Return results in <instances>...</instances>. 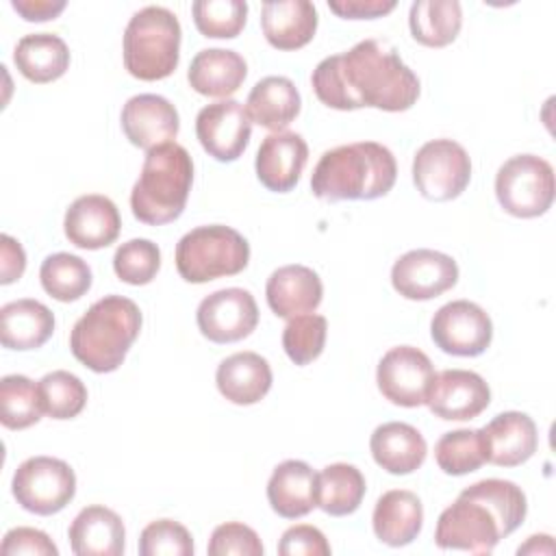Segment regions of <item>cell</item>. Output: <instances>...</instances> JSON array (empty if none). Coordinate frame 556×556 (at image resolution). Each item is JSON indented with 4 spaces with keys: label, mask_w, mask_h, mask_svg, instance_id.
<instances>
[{
    "label": "cell",
    "mask_w": 556,
    "mask_h": 556,
    "mask_svg": "<svg viewBox=\"0 0 556 556\" xmlns=\"http://www.w3.org/2000/svg\"><path fill=\"white\" fill-rule=\"evenodd\" d=\"M70 547L76 556H119L126 547V530L122 517L106 506L83 508L70 530Z\"/></svg>",
    "instance_id": "cell-24"
},
{
    "label": "cell",
    "mask_w": 556,
    "mask_h": 556,
    "mask_svg": "<svg viewBox=\"0 0 556 556\" xmlns=\"http://www.w3.org/2000/svg\"><path fill=\"white\" fill-rule=\"evenodd\" d=\"M113 269L126 285H148L161 269V250L150 239H130L115 250Z\"/></svg>",
    "instance_id": "cell-40"
},
{
    "label": "cell",
    "mask_w": 556,
    "mask_h": 556,
    "mask_svg": "<svg viewBox=\"0 0 556 556\" xmlns=\"http://www.w3.org/2000/svg\"><path fill=\"white\" fill-rule=\"evenodd\" d=\"M41 287L59 302H74L91 289L89 265L70 252H56L43 258L39 269Z\"/></svg>",
    "instance_id": "cell-34"
},
{
    "label": "cell",
    "mask_w": 556,
    "mask_h": 556,
    "mask_svg": "<svg viewBox=\"0 0 556 556\" xmlns=\"http://www.w3.org/2000/svg\"><path fill=\"white\" fill-rule=\"evenodd\" d=\"M248 65L245 59L226 48L200 50L189 65L187 80L193 91L208 98H228L245 80Z\"/></svg>",
    "instance_id": "cell-28"
},
{
    "label": "cell",
    "mask_w": 556,
    "mask_h": 556,
    "mask_svg": "<svg viewBox=\"0 0 556 556\" xmlns=\"http://www.w3.org/2000/svg\"><path fill=\"white\" fill-rule=\"evenodd\" d=\"M11 491L24 510L48 517L74 500L76 473L61 458L33 456L15 469Z\"/></svg>",
    "instance_id": "cell-9"
},
{
    "label": "cell",
    "mask_w": 556,
    "mask_h": 556,
    "mask_svg": "<svg viewBox=\"0 0 556 556\" xmlns=\"http://www.w3.org/2000/svg\"><path fill=\"white\" fill-rule=\"evenodd\" d=\"M141 330L139 306L124 295H104L93 302L70 332L76 361L96 374L115 371Z\"/></svg>",
    "instance_id": "cell-4"
},
{
    "label": "cell",
    "mask_w": 556,
    "mask_h": 556,
    "mask_svg": "<svg viewBox=\"0 0 556 556\" xmlns=\"http://www.w3.org/2000/svg\"><path fill=\"white\" fill-rule=\"evenodd\" d=\"M261 28L276 50H298L317 30V9L308 0H267L261 7Z\"/></svg>",
    "instance_id": "cell-22"
},
{
    "label": "cell",
    "mask_w": 556,
    "mask_h": 556,
    "mask_svg": "<svg viewBox=\"0 0 556 556\" xmlns=\"http://www.w3.org/2000/svg\"><path fill=\"white\" fill-rule=\"evenodd\" d=\"M41 413L39 384L20 374H11L0 380V421L4 428H30L41 419Z\"/></svg>",
    "instance_id": "cell-35"
},
{
    "label": "cell",
    "mask_w": 556,
    "mask_h": 556,
    "mask_svg": "<svg viewBox=\"0 0 556 556\" xmlns=\"http://www.w3.org/2000/svg\"><path fill=\"white\" fill-rule=\"evenodd\" d=\"M328 321L324 315L304 313L291 317L282 330V348L295 365H308L324 352Z\"/></svg>",
    "instance_id": "cell-39"
},
{
    "label": "cell",
    "mask_w": 556,
    "mask_h": 556,
    "mask_svg": "<svg viewBox=\"0 0 556 556\" xmlns=\"http://www.w3.org/2000/svg\"><path fill=\"white\" fill-rule=\"evenodd\" d=\"M195 135L208 156L230 163L245 152L252 135V119L241 102L226 98L200 109L195 117Z\"/></svg>",
    "instance_id": "cell-14"
},
{
    "label": "cell",
    "mask_w": 556,
    "mask_h": 556,
    "mask_svg": "<svg viewBox=\"0 0 556 556\" xmlns=\"http://www.w3.org/2000/svg\"><path fill=\"white\" fill-rule=\"evenodd\" d=\"M119 122L126 139L141 150H152L169 143L180 130L176 106L167 98L156 93L132 96L124 104Z\"/></svg>",
    "instance_id": "cell-17"
},
{
    "label": "cell",
    "mask_w": 556,
    "mask_h": 556,
    "mask_svg": "<svg viewBox=\"0 0 556 556\" xmlns=\"http://www.w3.org/2000/svg\"><path fill=\"white\" fill-rule=\"evenodd\" d=\"M408 26L415 41L428 48L452 43L463 26L458 0H417L410 4Z\"/></svg>",
    "instance_id": "cell-32"
},
{
    "label": "cell",
    "mask_w": 556,
    "mask_h": 556,
    "mask_svg": "<svg viewBox=\"0 0 556 556\" xmlns=\"http://www.w3.org/2000/svg\"><path fill=\"white\" fill-rule=\"evenodd\" d=\"M265 295L269 308L278 317L291 319L304 313H313L321 304L324 285L317 271L311 267L285 265L267 278Z\"/></svg>",
    "instance_id": "cell-21"
},
{
    "label": "cell",
    "mask_w": 556,
    "mask_h": 556,
    "mask_svg": "<svg viewBox=\"0 0 556 556\" xmlns=\"http://www.w3.org/2000/svg\"><path fill=\"white\" fill-rule=\"evenodd\" d=\"M547 536H549V534H534V536H530L528 543L517 549V554H519V556H521V554H545V549H541V543H543Z\"/></svg>",
    "instance_id": "cell-48"
},
{
    "label": "cell",
    "mask_w": 556,
    "mask_h": 556,
    "mask_svg": "<svg viewBox=\"0 0 556 556\" xmlns=\"http://www.w3.org/2000/svg\"><path fill=\"white\" fill-rule=\"evenodd\" d=\"M374 534L391 545L402 547L417 539L424 526L421 500L406 489H393L378 497L371 515Z\"/></svg>",
    "instance_id": "cell-27"
},
{
    "label": "cell",
    "mask_w": 556,
    "mask_h": 556,
    "mask_svg": "<svg viewBox=\"0 0 556 556\" xmlns=\"http://www.w3.org/2000/svg\"><path fill=\"white\" fill-rule=\"evenodd\" d=\"M141 556H191L193 539L189 530L174 519H156L141 530Z\"/></svg>",
    "instance_id": "cell-41"
},
{
    "label": "cell",
    "mask_w": 556,
    "mask_h": 556,
    "mask_svg": "<svg viewBox=\"0 0 556 556\" xmlns=\"http://www.w3.org/2000/svg\"><path fill=\"white\" fill-rule=\"evenodd\" d=\"M491 402L486 380L469 369H443L434 374L428 391V408L445 421H467L478 417Z\"/></svg>",
    "instance_id": "cell-16"
},
{
    "label": "cell",
    "mask_w": 556,
    "mask_h": 556,
    "mask_svg": "<svg viewBox=\"0 0 556 556\" xmlns=\"http://www.w3.org/2000/svg\"><path fill=\"white\" fill-rule=\"evenodd\" d=\"M250 243L230 226H198L176 243V269L182 280L202 285L235 276L248 267Z\"/></svg>",
    "instance_id": "cell-7"
},
{
    "label": "cell",
    "mask_w": 556,
    "mask_h": 556,
    "mask_svg": "<svg viewBox=\"0 0 556 556\" xmlns=\"http://www.w3.org/2000/svg\"><path fill=\"white\" fill-rule=\"evenodd\" d=\"M37 384L43 413L52 419H72L87 404V387L78 376L65 369L46 374Z\"/></svg>",
    "instance_id": "cell-37"
},
{
    "label": "cell",
    "mask_w": 556,
    "mask_h": 556,
    "mask_svg": "<svg viewBox=\"0 0 556 556\" xmlns=\"http://www.w3.org/2000/svg\"><path fill=\"white\" fill-rule=\"evenodd\" d=\"M278 554L280 556H328L330 545L319 528L300 523L282 532L278 543Z\"/></svg>",
    "instance_id": "cell-43"
},
{
    "label": "cell",
    "mask_w": 556,
    "mask_h": 556,
    "mask_svg": "<svg viewBox=\"0 0 556 556\" xmlns=\"http://www.w3.org/2000/svg\"><path fill=\"white\" fill-rule=\"evenodd\" d=\"M434 460L447 476H465L480 469L486 463L480 430L445 432L434 445Z\"/></svg>",
    "instance_id": "cell-36"
},
{
    "label": "cell",
    "mask_w": 556,
    "mask_h": 556,
    "mask_svg": "<svg viewBox=\"0 0 556 556\" xmlns=\"http://www.w3.org/2000/svg\"><path fill=\"white\" fill-rule=\"evenodd\" d=\"M434 380L432 361L413 345L391 348L378 363L376 382L380 393L395 406L415 408L426 404Z\"/></svg>",
    "instance_id": "cell-12"
},
{
    "label": "cell",
    "mask_w": 556,
    "mask_h": 556,
    "mask_svg": "<svg viewBox=\"0 0 556 556\" xmlns=\"http://www.w3.org/2000/svg\"><path fill=\"white\" fill-rule=\"evenodd\" d=\"M122 228V217L113 200L100 193L76 198L65 211L63 230L70 243L83 250H100L111 245Z\"/></svg>",
    "instance_id": "cell-19"
},
{
    "label": "cell",
    "mask_w": 556,
    "mask_h": 556,
    "mask_svg": "<svg viewBox=\"0 0 556 556\" xmlns=\"http://www.w3.org/2000/svg\"><path fill=\"white\" fill-rule=\"evenodd\" d=\"M486 463L497 467H517L532 458L539 447L536 424L530 415L519 410H506L495 415L484 428H480Z\"/></svg>",
    "instance_id": "cell-18"
},
{
    "label": "cell",
    "mask_w": 556,
    "mask_h": 556,
    "mask_svg": "<svg viewBox=\"0 0 556 556\" xmlns=\"http://www.w3.org/2000/svg\"><path fill=\"white\" fill-rule=\"evenodd\" d=\"M180 22L165 7H143L124 30V67L139 80H161L180 61Z\"/></svg>",
    "instance_id": "cell-6"
},
{
    "label": "cell",
    "mask_w": 556,
    "mask_h": 556,
    "mask_svg": "<svg viewBox=\"0 0 556 556\" xmlns=\"http://www.w3.org/2000/svg\"><path fill=\"white\" fill-rule=\"evenodd\" d=\"M0 552L4 556H20V554H28V556H56L59 547L52 543V539L37 530V528H13L4 534Z\"/></svg>",
    "instance_id": "cell-44"
},
{
    "label": "cell",
    "mask_w": 556,
    "mask_h": 556,
    "mask_svg": "<svg viewBox=\"0 0 556 556\" xmlns=\"http://www.w3.org/2000/svg\"><path fill=\"white\" fill-rule=\"evenodd\" d=\"M208 554L211 556H228V554L263 556V543L250 526L239 521H228L213 530L208 541Z\"/></svg>",
    "instance_id": "cell-42"
},
{
    "label": "cell",
    "mask_w": 556,
    "mask_h": 556,
    "mask_svg": "<svg viewBox=\"0 0 556 556\" xmlns=\"http://www.w3.org/2000/svg\"><path fill=\"white\" fill-rule=\"evenodd\" d=\"M267 502L285 519H300L317 506V473L304 460H282L267 482Z\"/></svg>",
    "instance_id": "cell-23"
},
{
    "label": "cell",
    "mask_w": 556,
    "mask_h": 556,
    "mask_svg": "<svg viewBox=\"0 0 556 556\" xmlns=\"http://www.w3.org/2000/svg\"><path fill=\"white\" fill-rule=\"evenodd\" d=\"M215 382L228 402L250 406L261 402L271 389V367L256 352H237L219 363Z\"/></svg>",
    "instance_id": "cell-26"
},
{
    "label": "cell",
    "mask_w": 556,
    "mask_h": 556,
    "mask_svg": "<svg viewBox=\"0 0 556 556\" xmlns=\"http://www.w3.org/2000/svg\"><path fill=\"white\" fill-rule=\"evenodd\" d=\"M528 502L521 486L510 480L486 478L473 482L437 521L434 543L441 549L491 554L502 539L526 519Z\"/></svg>",
    "instance_id": "cell-2"
},
{
    "label": "cell",
    "mask_w": 556,
    "mask_h": 556,
    "mask_svg": "<svg viewBox=\"0 0 556 556\" xmlns=\"http://www.w3.org/2000/svg\"><path fill=\"white\" fill-rule=\"evenodd\" d=\"M11 7L26 22H46L54 20L65 9V0H11Z\"/></svg>",
    "instance_id": "cell-47"
},
{
    "label": "cell",
    "mask_w": 556,
    "mask_h": 556,
    "mask_svg": "<svg viewBox=\"0 0 556 556\" xmlns=\"http://www.w3.org/2000/svg\"><path fill=\"white\" fill-rule=\"evenodd\" d=\"M52 332L54 315L37 300L22 298L0 308V341L9 350H37Z\"/></svg>",
    "instance_id": "cell-29"
},
{
    "label": "cell",
    "mask_w": 556,
    "mask_h": 556,
    "mask_svg": "<svg viewBox=\"0 0 556 556\" xmlns=\"http://www.w3.org/2000/svg\"><path fill=\"white\" fill-rule=\"evenodd\" d=\"M319 102L337 111L374 106L397 113L419 98L417 74L382 39H363L348 52L326 56L311 74Z\"/></svg>",
    "instance_id": "cell-1"
},
{
    "label": "cell",
    "mask_w": 556,
    "mask_h": 556,
    "mask_svg": "<svg viewBox=\"0 0 556 556\" xmlns=\"http://www.w3.org/2000/svg\"><path fill=\"white\" fill-rule=\"evenodd\" d=\"M430 334L434 345L452 356H480L493 339L489 313L469 300L443 304L432 321Z\"/></svg>",
    "instance_id": "cell-11"
},
{
    "label": "cell",
    "mask_w": 556,
    "mask_h": 556,
    "mask_svg": "<svg viewBox=\"0 0 556 556\" xmlns=\"http://www.w3.org/2000/svg\"><path fill=\"white\" fill-rule=\"evenodd\" d=\"M300 106V91L287 76L261 78L245 102L250 119L274 132H282L298 117Z\"/></svg>",
    "instance_id": "cell-30"
},
{
    "label": "cell",
    "mask_w": 556,
    "mask_h": 556,
    "mask_svg": "<svg viewBox=\"0 0 556 556\" xmlns=\"http://www.w3.org/2000/svg\"><path fill=\"white\" fill-rule=\"evenodd\" d=\"M308 161V146L298 132H271L267 135L256 152V176L261 185L276 193L291 191Z\"/></svg>",
    "instance_id": "cell-20"
},
{
    "label": "cell",
    "mask_w": 556,
    "mask_h": 556,
    "mask_svg": "<svg viewBox=\"0 0 556 556\" xmlns=\"http://www.w3.org/2000/svg\"><path fill=\"white\" fill-rule=\"evenodd\" d=\"M193 185V161L176 141L148 150L130 191L132 215L150 226L178 219Z\"/></svg>",
    "instance_id": "cell-5"
},
{
    "label": "cell",
    "mask_w": 556,
    "mask_h": 556,
    "mask_svg": "<svg viewBox=\"0 0 556 556\" xmlns=\"http://www.w3.org/2000/svg\"><path fill=\"white\" fill-rule=\"evenodd\" d=\"M458 282V265L450 254L419 248L402 254L391 267V285L406 300H432Z\"/></svg>",
    "instance_id": "cell-15"
},
{
    "label": "cell",
    "mask_w": 556,
    "mask_h": 556,
    "mask_svg": "<svg viewBox=\"0 0 556 556\" xmlns=\"http://www.w3.org/2000/svg\"><path fill=\"white\" fill-rule=\"evenodd\" d=\"M395 0H328L332 13L343 20H376L395 9Z\"/></svg>",
    "instance_id": "cell-45"
},
{
    "label": "cell",
    "mask_w": 556,
    "mask_h": 556,
    "mask_svg": "<svg viewBox=\"0 0 556 556\" xmlns=\"http://www.w3.org/2000/svg\"><path fill=\"white\" fill-rule=\"evenodd\" d=\"M200 332L213 343H235L252 334L258 324V306L250 291L228 287L206 295L195 313Z\"/></svg>",
    "instance_id": "cell-13"
},
{
    "label": "cell",
    "mask_w": 556,
    "mask_h": 556,
    "mask_svg": "<svg viewBox=\"0 0 556 556\" xmlns=\"http://www.w3.org/2000/svg\"><path fill=\"white\" fill-rule=\"evenodd\" d=\"M554 169L536 154L510 156L495 176L497 202L513 217L543 215L554 202Z\"/></svg>",
    "instance_id": "cell-8"
},
{
    "label": "cell",
    "mask_w": 556,
    "mask_h": 556,
    "mask_svg": "<svg viewBox=\"0 0 556 556\" xmlns=\"http://www.w3.org/2000/svg\"><path fill=\"white\" fill-rule=\"evenodd\" d=\"M195 28L204 37L232 39L248 20V4L243 0H195L191 4Z\"/></svg>",
    "instance_id": "cell-38"
},
{
    "label": "cell",
    "mask_w": 556,
    "mask_h": 556,
    "mask_svg": "<svg viewBox=\"0 0 556 556\" xmlns=\"http://www.w3.org/2000/svg\"><path fill=\"white\" fill-rule=\"evenodd\" d=\"M365 476L348 463L326 465L317 473V506L332 517L352 515L365 497Z\"/></svg>",
    "instance_id": "cell-33"
},
{
    "label": "cell",
    "mask_w": 556,
    "mask_h": 556,
    "mask_svg": "<svg viewBox=\"0 0 556 556\" xmlns=\"http://www.w3.org/2000/svg\"><path fill=\"white\" fill-rule=\"evenodd\" d=\"M369 450L378 467L393 476H406L426 460L428 445L421 432L404 421H387L371 432Z\"/></svg>",
    "instance_id": "cell-25"
},
{
    "label": "cell",
    "mask_w": 556,
    "mask_h": 556,
    "mask_svg": "<svg viewBox=\"0 0 556 556\" xmlns=\"http://www.w3.org/2000/svg\"><path fill=\"white\" fill-rule=\"evenodd\" d=\"M26 269V254L20 241L9 235L0 237V282L11 285L15 282Z\"/></svg>",
    "instance_id": "cell-46"
},
{
    "label": "cell",
    "mask_w": 556,
    "mask_h": 556,
    "mask_svg": "<svg viewBox=\"0 0 556 556\" xmlns=\"http://www.w3.org/2000/svg\"><path fill=\"white\" fill-rule=\"evenodd\" d=\"M469 178V154L454 139H432L424 143L413 159V182L426 200H454L465 191Z\"/></svg>",
    "instance_id": "cell-10"
},
{
    "label": "cell",
    "mask_w": 556,
    "mask_h": 556,
    "mask_svg": "<svg viewBox=\"0 0 556 556\" xmlns=\"http://www.w3.org/2000/svg\"><path fill=\"white\" fill-rule=\"evenodd\" d=\"M395 178V156L387 146L356 141L321 154L311 176V189L324 202L376 200L391 191Z\"/></svg>",
    "instance_id": "cell-3"
},
{
    "label": "cell",
    "mask_w": 556,
    "mask_h": 556,
    "mask_svg": "<svg viewBox=\"0 0 556 556\" xmlns=\"http://www.w3.org/2000/svg\"><path fill=\"white\" fill-rule=\"evenodd\" d=\"M13 63L26 80L37 85L52 83L67 72L70 48L52 33L24 35L13 50Z\"/></svg>",
    "instance_id": "cell-31"
}]
</instances>
